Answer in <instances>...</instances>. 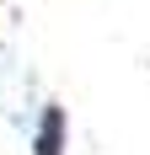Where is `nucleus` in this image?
<instances>
[{
    "instance_id": "obj_1",
    "label": "nucleus",
    "mask_w": 150,
    "mask_h": 155,
    "mask_svg": "<svg viewBox=\"0 0 150 155\" xmlns=\"http://www.w3.org/2000/svg\"><path fill=\"white\" fill-rule=\"evenodd\" d=\"M32 155H64V107H43L38 134H32Z\"/></svg>"
}]
</instances>
